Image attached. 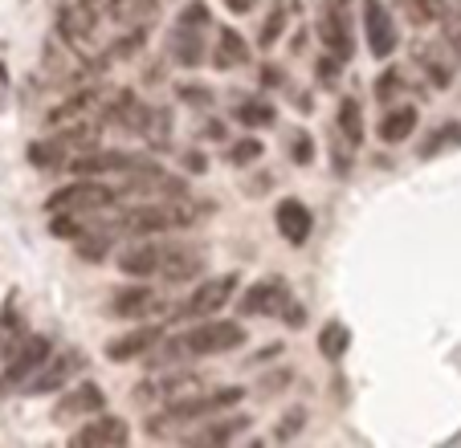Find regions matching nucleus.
Listing matches in <instances>:
<instances>
[{"label": "nucleus", "instance_id": "nucleus-1", "mask_svg": "<svg viewBox=\"0 0 461 448\" xmlns=\"http://www.w3.org/2000/svg\"><path fill=\"white\" fill-rule=\"evenodd\" d=\"M245 343V327L241 322H201V327H192L188 335L172 338V343H159V354H151L156 367H167L176 359H188V354H229Z\"/></svg>", "mask_w": 461, "mask_h": 448}, {"label": "nucleus", "instance_id": "nucleus-2", "mask_svg": "<svg viewBox=\"0 0 461 448\" xmlns=\"http://www.w3.org/2000/svg\"><path fill=\"white\" fill-rule=\"evenodd\" d=\"M201 220V208L184 196H167V200H151V204L131 208L119 220L122 233L135 237H156V233H172V228H188V224Z\"/></svg>", "mask_w": 461, "mask_h": 448}, {"label": "nucleus", "instance_id": "nucleus-3", "mask_svg": "<svg viewBox=\"0 0 461 448\" xmlns=\"http://www.w3.org/2000/svg\"><path fill=\"white\" fill-rule=\"evenodd\" d=\"M241 396L245 391L241 388H221V391H196V396H184V399H176V404H164V420H151L148 428H151V436H164L172 424H192V420H209V416H217V412H229L233 404H241Z\"/></svg>", "mask_w": 461, "mask_h": 448}, {"label": "nucleus", "instance_id": "nucleus-4", "mask_svg": "<svg viewBox=\"0 0 461 448\" xmlns=\"http://www.w3.org/2000/svg\"><path fill=\"white\" fill-rule=\"evenodd\" d=\"M241 314L245 318H253V314H261V318H282L286 327H303L306 322V310L294 302V293H290V285L282 282V277L253 282L249 293L241 298Z\"/></svg>", "mask_w": 461, "mask_h": 448}, {"label": "nucleus", "instance_id": "nucleus-5", "mask_svg": "<svg viewBox=\"0 0 461 448\" xmlns=\"http://www.w3.org/2000/svg\"><path fill=\"white\" fill-rule=\"evenodd\" d=\"M204 29H209V9L201 0L184 4L180 21H176V33H172V58L180 66H196L204 58Z\"/></svg>", "mask_w": 461, "mask_h": 448}, {"label": "nucleus", "instance_id": "nucleus-6", "mask_svg": "<svg viewBox=\"0 0 461 448\" xmlns=\"http://www.w3.org/2000/svg\"><path fill=\"white\" fill-rule=\"evenodd\" d=\"M119 188H106L98 180H78L70 188H61L50 196V212H103V208L119 204Z\"/></svg>", "mask_w": 461, "mask_h": 448}, {"label": "nucleus", "instance_id": "nucleus-7", "mask_svg": "<svg viewBox=\"0 0 461 448\" xmlns=\"http://www.w3.org/2000/svg\"><path fill=\"white\" fill-rule=\"evenodd\" d=\"M233 290H237V273L209 277V282L196 285V290H192L172 314H176V318H212V314H217L221 306L233 298Z\"/></svg>", "mask_w": 461, "mask_h": 448}, {"label": "nucleus", "instance_id": "nucleus-8", "mask_svg": "<svg viewBox=\"0 0 461 448\" xmlns=\"http://www.w3.org/2000/svg\"><path fill=\"white\" fill-rule=\"evenodd\" d=\"M45 359H50V338H45V335H29L17 351H9L5 375H0V388H25L37 371H41Z\"/></svg>", "mask_w": 461, "mask_h": 448}, {"label": "nucleus", "instance_id": "nucleus-9", "mask_svg": "<svg viewBox=\"0 0 461 448\" xmlns=\"http://www.w3.org/2000/svg\"><path fill=\"white\" fill-rule=\"evenodd\" d=\"M82 371H86V354L70 346V351H61L58 359H45L41 371H37L33 380L25 383V391H29V396H50V391L66 388L70 380H78Z\"/></svg>", "mask_w": 461, "mask_h": 448}, {"label": "nucleus", "instance_id": "nucleus-10", "mask_svg": "<svg viewBox=\"0 0 461 448\" xmlns=\"http://www.w3.org/2000/svg\"><path fill=\"white\" fill-rule=\"evenodd\" d=\"M348 4H351V0H327V9H322V21H319V37H322V45L331 49L335 61H348V58H351V21H348Z\"/></svg>", "mask_w": 461, "mask_h": 448}, {"label": "nucleus", "instance_id": "nucleus-11", "mask_svg": "<svg viewBox=\"0 0 461 448\" xmlns=\"http://www.w3.org/2000/svg\"><path fill=\"white\" fill-rule=\"evenodd\" d=\"M164 338L167 335H164L159 322H151V327H135V330H127V335H119V338L106 343V359L111 363H131V359H143V354H156Z\"/></svg>", "mask_w": 461, "mask_h": 448}, {"label": "nucleus", "instance_id": "nucleus-12", "mask_svg": "<svg viewBox=\"0 0 461 448\" xmlns=\"http://www.w3.org/2000/svg\"><path fill=\"white\" fill-rule=\"evenodd\" d=\"M201 273H204L201 249H188V245H164V253H159V269H156L159 282L180 285V282H196Z\"/></svg>", "mask_w": 461, "mask_h": 448}, {"label": "nucleus", "instance_id": "nucleus-13", "mask_svg": "<svg viewBox=\"0 0 461 448\" xmlns=\"http://www.w3.org/2000/svg\"><path fill=\"white\" fill-rule=\"evenodd\" d=\"M131 440V428L127 420H119V416H90V424H82L78 432H74V444L78 448H122Z\"/></svg>", "mask_w": 461, "mask_h": 448}, {"label": "nucleus", "instance_id": "nucleus-14", "mask_svg": "<svg viewBox=\"0 0 461 448\" xmlns=\"http://www.w3.org/2000/svg\"><path fill=\"white\" fill-rule=\"evenodd\" d=\"M364 37L372 58H392L396 49V25H392V13L384 9L380 0H364Z\"/></svg>", "mask_w": 461, "mask_h": 448}, {"label": "nucleus", "instance_id": "nucleus-15", "mask_svg": "<svg viewBox=\"0 0 461 448\" xmlns=\"http://www.w3.org/2000/svg\"><path fill=\"white\" fill-rule=\"evenodd\" d=\"M201 375H192V371H176V375H164V380H148L140 391H135V399L140 404H176V399H184L188 391H201Z\"/></svg>", "mask_w": 461, "mask_h": 448}, {"label": "nucleus", "instance_id": "nucleus-16", "mask_svg": "<svg viewBox=\"0 0 461 448\" xmlns=\"http://www.w3.org/2000/svg\"><path fill=\"white\" fill-rule=\"evenodd\" d=\"M103 404H106V396H103V388L98 383H74L66 396L58 399V408H53V420H82V416H98L103 412Z\"/></svg>", "mask_w": 461, "mask_h": 448}, {"label": "nucleus", "instance_id": "nucleus-17", "mask_svg": "<svg viewBox=\"0 0 461 448\" xmlns=\"http://www.w3.org/2000/svg\"><path fill=\"white\" fill-rule=\"evenodd\" d=\"M159 310H167V302L156 290H148V285H127L122 293H114L111 302L114 318H148V314H159Z\"/></svg>", "mask_w": 461, "mask_h": 448}, {"label": "nucleus", "instance_id": "nucleus-18", "mask_svg": "<svg viewBox=\"0 0 461 448\" xmlns=\"http://www.w3.org/2000/svg\"><path fill=\"white\" fill-rule=\"evenodd\" d=\"M274 220H278V233L286 237L290 245H303L306 237H311V228H314L311 208H306L303 200H294V196H286L278 208H274Z\"/></svg>", "mask_w": 461, "mask_h": 448}, {"label": "nucleus", "instance_id": "nucleus-19", "mask_svg": "<svg viewBox=\"0 0 461 448\" xmlns=\"http://www.w3.org/2000/svg\"><path fill=\"white\" fill-rule=\"evenodd\" d=\"M131 167H135V159L127 151H98V147H90V151L70 159L74 175H106V172H131Z\"/></svg>", "mask_w": 461, "mask_h": 448}, {"label": "nucleus", "instance_id": "nucleus-20", "mask_svg": "<svg viewBox=\"0 0 461 448\" xmlns=\"http://www.w3.org/2000/svg\"><path fill=\"white\" fill-rule=\"evenodd\" d=\"M159 253H164V241H148V245H135L119 257V269L131 277H156L159 269Z\"/></svg>", "mask_w": 461, "mask_h": 448}, {"label": "nucleus", "instance_id": "nucleus-21", "mask_svg": "<svg viewBox=\"0 0 461 448\" xmlns=\"http://www.w3.org/2000/svg\"><path fill=\"white\" fill-rule=\"evenodd\" d=\"M412 127H417V111L412 106H396V111H388L380 119V139L384 143H404L412 135Z\"/></svg>", "mask_w": 461, "mask_h": 448}, {"label": "nucleus", "instance_id": "nucleus-22", "mask_svg": "<svg viewBox=\"0 0 461 448\" xmlns=\"http://www.w3.org/2000/svg\"><path fill=\"white\" fill-rule=\"evenodd\" d=\"M445 13H449V4H445V0H401V17L409 21V25H417V29L437 25Z\"/></svg>", "mask_w": 461, "mask_h": 448}, {"label": "nucleus", "instance_id": "nucleus-23", "mask_svg": "<svg viewBox=\"0 0 461 448\" xmlns=\"http://www.w3.org/2000/svg\"><path fill=\"white\" fill-rule=\"evenodd\" d=\"M245 58H249V53H245L241 33H237V29H225V33L217 37V49H212V66H217V69H233V66H241Z\"/></svg>", "mask_w": 461, "mask_h": 448}, {"label": "nucleus", "instance_id": "nucleus-24", "mask_svg": "<svg viewBox=\"0 0 461 448\" xmlns=\"http://www.w3.org/2000/svg\"><path fill=\"white\" fill-rule=\"evenodd\" d=\"M156 9H159V0H111V4H106V13H111L119 25H143Z\"/></svg>", "mask_w": 461, "mask_h": 448}, {"label": "nucleus", "instance_id": "nucleus-25", "mask_svg": "<svg viewBox=\"0 0 461 448\" xmlns=\"http://www.w3.org/2000/svg\"><path fill=\"white\" fill-rule=\"evenodd\" d=\"M245 424H249L245 416H237V420H217V424H209L204 432H196V436H192V444H225V440L241 436Z\"/></svg>", "mask_w": 461, "mask_h": 448}, {"label": "nucleus", "instance_id": "nucleus-26", "mask_svg": "<svg viewBox=\"0 0 461 448\" xmlns=\"http://www.w3.org/2000/svg\"><path fill=\"white\" fill-rule=\"evenodd\" d=\"M319 346H322V354H327V359H343V351L351 346V330L343 327V322H327V327H322V335H319Z\"/></svg>", "mask_w": 461, "mask_h": 448}, {"label": "nucleus", "instance_id": "nucleus-27", "mask_svg": "<svg viewBox=\"0 0 461 448\" xmlns=\"http://www.w3.org/2000/svg\"><path fill=\"white\" fill-rule=\"evenodd\" d=\"M339 130L351 139V143L364 139V111H359V98H343L339 103Z\"/></svg>", "mask_w": 461, "mask_h": 448}, {"label": "nucleus", "instance_id": "nucleus-28", "mask_svg": "<svg viewBox=\"0 0 461 448\" xmlns=\"http://www.w3.org/2000/svg\"><path fill=\"white\" fill-rule=\"evenodd\" d=\"M237 119L245 122V127H270L278 114H274V106L270 103H261V98H249V103H241L237 106Z\"/></svg>", "mask_w": 461, "mask_h": 448}, {"label": "nucleus", "instance_id": "nucleus-29", "mask_svg": "<svg viewBox=\"0 0 461 448\" xmlns=\"http://www.w3.org/2000/svg\"><path fill=\"white\" fill-rule=\"evenodd\" d=\"M282 29H286V4H278V9L266 17V29H261V49H270V45L278 41Z\"/></svg>", "mask_w": 461, "mask_h": 448}, {"label": "nucleus", "instance_id": "nucleus-30", "mask_svg": "<svg viewBox=\"0 0 461 448\" xmlns=\"http://www.w3.org/2000/svg\"><path fill=\"white\" fill-rule=\"evenodd\" d=\"M258 156H261V143H258V139H241V143L229 147V164H237V167L253 164Z\"/></svg>", "mask_w": 461, "mask_h": 448}, {"label": "nucleus", "instance_id": "nucleus-31", "mask_svg": "<svg viewBox=\"0 0 461 448\" xmlns=\"http://www.w3.org/2000/svg\"><path fill=\"white\" fill-rule=\"evenodd\" d=\"M445 143H461V127H441L433 139H425V147H420V156H437Z\"/></svg>", "mask_w": 461, "mask_h": 448}, {"label": "nucleus", "instance_id": "nucleus-32", "mask_svg": "<svg viewBox=\"0 0 461 448\" xmlns=\"http://www.w3.org/2000/svg\"><path fill=\"white\" fill-rule=\"evenodd\" d=\"M290 151H294L298 164H311V159H314V143H311V135H306V130H294V135H290Z\"/></svg>", "mask_w": 461, "mask_h": 448}, {"label": "nucleus", "instance_id": "nucleus-33", "mask_svg": "<svg viewBox=\"0 0 461 448\" xmlns=\"http://www.w3.org/2000/svg\"><path fill=\"white\" fill-rule=\"evenodd\" d=\"M396 90H401V74H396V69L380 74V82H375V98H380V103H388V98L396 94Z\"/></svg>", "mask_w": 461, "mask_h": 448}, {"label": "nucleus", "instance_id": "nucleus-34", "mask_svg": "<svg viewBox=\"0 0 461 448\" xmlns=\"http://www.w3.org/2000/svg\"><path fill=\"white\" fill-rule=\"evenodd\" d=\"M225 4H229V13H249L258 0H225Z\"/></svg>", "mask_w": 461, "mask_h": 448}, {"label": "nucleus", "instance_id": "nucleus-35", "mask_svg": "<svg viewBox=\"0 0 461 448\" xmlns=\"http://www.w3.org/2000/svg\"><path fill=\"white\" fill-rule=\"evenodd\" d=\"M449 41H453V53H457V66H461V29L457 33H449Z\"/></svg>", "mask_w": 461, "mask_h": 448}]
</instances>
